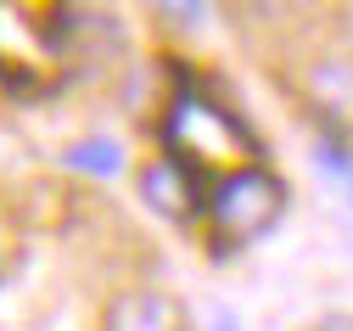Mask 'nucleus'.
<instances>
[{
	"label": "nucleus",
	"instance_id": "nucleus-1",
	"mask_svg": "<svg viewBox=\"0 0 353 331\" xmlns=\"http://www.w3.org/2000/svg\"><path fill=\"white\" fill-rule=\"evenodd\" d=\"M163 140H168V158L180 163L202 191H208L213 180H225V174H236V169L252 163V135H247V124H241L225 102L202 96V90H174Z\"/></svg>",
	"mask_w": 353,
	"mask_h": 331
},
{
	"label": "nucleus",
	"instance_id": "nucleus-2",
	"mask_svg": "<svg viewBox=\"0 0 353 331\" xmlns=\"http://www.w3.org/2000/svg\"><path fill=\"white\" fill-rule=\"evenodd\" d=\"M202 208H208V225L219 236V247H236V242H252V236H263L281 208H286V185L270 174V169H236L225 180H213L208 191H202Z\"/></svg>",
	"mask_w": 353,
	"mask_h": 331
},
{
	"label": "nucleus",
	"instance_id": "nucleus-3",
	"mask_svg": "<svg viewBox=\"0 0 353 331\" xmlns=\"http://www.w3.org/2000/svg\"><path fill=\"white\" fill-rule=\"evenodd\" d=\"M68 17H39V12H23V6H0V79H6L17 96H34L39 84L57 79V62H62V28Z\"/></svg>",
	"mask_w": 353,
	"mask_h": 331
},
{
	"label": "nucleus",
	"instance_id": "nucleus-4",
	"mask_svg": "<svg viewBox=\"0 0 353 331\" xmlns=\"http://www.w3.org/2000/svg\"><path fill=\"white\" fill-rule=\"evenodd\" d=\"M107 331H180V303L152 287H135L107 309Z\"/></svg>",
	"mask_w": 353,
	"mask_h": 331
},
{
	"label": "nucleus",
	"instance_id": "nucleus-5",
	"mask_svg": "<svg viewBox=\"0 0 353 331\" xmlns=\"http://www.w3.org/2000/svg\"><path fill=\"white\" fill-rule=\"evenodd\" d=\"M308 96L331 118V129H353V62H320L308 73Z\"/></svg>",
	"mask_w": 353,
	"mask_h": 331
},
{
	"label": "nucleus",
	"instance_id": "nucleus-6",
	"mask_svg": "<svg viewBox=\"0 0 353 331\" xmlns=\"http://www.w3.org/2000/svg\"><path fill=\"white\" fill-rule=\"evenodd\" d=\"M146 197H152V208H163L168 219H191V214H196V197H202V185L168 158V163H152V169H146Z\"/></svg>",
	"mask_w": 353,
	"mask_h": 331
},
{
	"label": "nucleus",
	"instance_id": "nucleus-7",
	"mask_svg": "<svg viewBox=\"0 0 353 331\" xmlns=\"http://www.w3.org/2000/svg\"><path fill=\"white\" fill-rule=\"evenodd\" d=\"M73 174H90V180H107V174H118L123 169V152H118V140H107V135H96V140H79V146H68V158H62Z\"/></svg>",
	"mask_w": 353,
	"mask_h": 331
},
{
	"label": "nucleus",
	"instance_id": "nucleus-8",
	"mask_svg": "<svg viewBox=\"0 0 353 331\" xmlns=\"http://www.w3.org/2000/svg\"><path fill=\"white\" fill-rule=\"evenodd\" d=\"M320 158L331 163V174L347 185V197H353V158H347V152H336V140H320Z\"/></svg>",
	"mask_w": 353,
	"mask_h": 331
},
{
	"label": "nucleus",
	"instance_id": "nucleus-9",
	"mask_svg": "<svg viewBox=\"0 0 353 331\" xmlns=\"http://www.w3.org/2000/svg\"><path fill=\"white\" fill-rule=\"evenodd\" d=\"M213 331H241V325H236V320H219V325H213Z\"/></svg>",
	"mask_w": 353,
	"mask_h": 331
}]
</instances>
